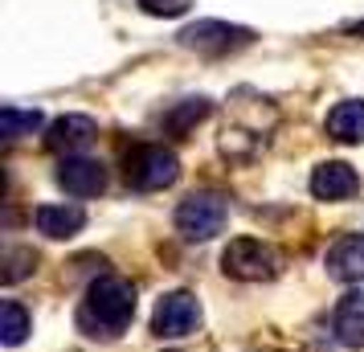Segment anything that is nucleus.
Returning <instances> with one entry per match:
<instances>
[{
    "instance_id": "obj_4",
    "label": "nucleus",
    "mask_w": 364,
    "mask_h": 352,
    "mask_svg": "<svg viewBox=\"0 0 364 352\" xmlns=\"http://www.w3.org/2000/svg\"><path fill=\"white\" fill-rule=\"evenodd\" d=\"M127 185L144 188V193H156V188L176 185L181 176V160L176 151H168L164 144H139V148L127 151Z\"/></svg>"
},
{
    "instance_id": "obj_11",
    "label": "nucleus",
    "mask_w": 364,
    "mask_h": 352,
    "mask_svg": "<svg viewBox=\"0 0 364 352\" xmlns=\"http://www.w3.org/2000/svg\"><path fill=\"white\" fill-rule=\"evenodd\" d=\"M331 332L344 348H364V287L348 291L340 307H336V319H331Z\"/></svg>"
},
{
    "instance_id": "obj_17",
    "label": "nucleus",
    "mask_w": 364,
    "mask_h": 352,
    "mask_svg": "<svg viewBox=\"0 0 364 352\" xmlns=\"http://www.w3.org/2000/svg\"><path fill=\"white\" fill-rule=\"evenodd\" d=\"M0 283L4 287H13L21 283V279H29L37 270V254L33 250H25V246H13V250H4V262H0Z\"/></svg>"
},
{
    "instance_id": "obj_12",
    "label": "nucleus",
    "mask_w": 364,
    "mask_h": 352,
    "mask_svg": "<svg viewBox=\"0 0 364 352\" xmlns=\"http://www.w3.org/2000/svg\"><path fill=\"white\" fill-rule=\"evenodd\" d=\"M37 221V234H46V238H74L78 230L86 225V213L78 209V205H41L33 213Z\"/></svg>"
},
{
    "instance_id": "obj_14",
    "label": "nucleus",
    "mask_w": 364,
    "mask_h": 352,
    "mask_svg": "<svg viewBox=\"0 0 364 352\" xmlns=\"http://www.w3.org/2000/svg\"><path fill=\"white\" fill-rule=\"evenodd\" d=\"M46 119H41V111L37 107H29V111H21L17 102H4V111H0V132H4V139H21V135H33L37 127H41Z\"/></svg>"
},
{
    "instance_id": "obj_3",
    "label": "nucleus",
    "mask_w": 364,
    "mask_h": 352,
    "mask_svg": "<svg viewBox=\"0 0 364 352\" xmlns=\"http://www.w3.org/2000/svg\"><path fill=\"white\" fill-rule=\"evenodd\" d=\"M225 218H230V201L221 193H188L181 205H176V230H181L188 242H209L225 230Z\"/></svg>"
},
{
    "instance_id": "obj_19",
    "label": "nucleus",
    "mask_w": 364,
    "mask_h": 352,
    "mask_svg": "<svg viewBox=\"0 0 364 352\" xmlns=\"http://www.w3.org/2000/svg\"><path fill=\"white\" fill-rule=\"evenodd\" d=\"M348 33H356V37H364V21H356V25H348Z\"/></svg>"
},
{
    "instance_id": "obj_16",
    "label": "nucleus",
    "mask_w": 364,
    "mask_h": 352,
    "mask_svg": "<svg viewBox=\"0 0 364 352\" xmlns=\"http://www.w3.org/2000/svg\"><path fill=\"white\" fill-rule=\"evenodd\" d=\"M205 115H209V99H184V102H176V107L164 115V127L172 135H184L193 123H200Z\"/></svg>"
},
{
    "instance_id": "obj_9",
    "label": "nucleus",
    "mask_w": 364,
    "mask_h": 352,
    "mask_svg": "<svg viewBox=\"0 0 364 352\" xmlns=\"http://www.w3.org/2000/svg\"><path fill=\"white\" fill-rule=\"evenodd\" d=\"M360 185V176H356V168L344 164V160H323V164H315L311 172V193L319 201H344L352 197Z\"/></svg>"
},
{
    "instance_id": "obj_7",
    "label": "nucleus",
    "mask_w": 364,
    "mask_h": 352,
    "mask_svg": "<svg viewBox=\"0 0 364 352\" xmlns=\"http://www.w3.org/2000/svg\"><path fill=\"white\" fill-rule=\"evenodd\" d=\"M58 185L66 188L70 197H99L107 188V172L99 160H86V156H66L58 164Z\"/></svg>"
},
{
    "instance_id": "obj_6",
    "label": "nucleus",
    "mask_w": 364,
    "mask_h": 352,
    "mask_svg": "<svg viewBox=\"0 0 364 352\" xmlns=\"http://www.w3.org/2000/svg\"><path fill=\"white\" fill-rule=\"evenodd\" d=\"M200 324V303L197 295L188 291H168L156 299V311H151V332L160 340H181V336H193Z\"/></svg>"
},
{
    "instance_id": "obj_1",
    "label": "nucleus",
    "mask_w": 364,
    "mask_h": 352,
    "mask_svg": "<svg viewBox=\"0 0 364 352\" xmlns=\"http://www.w3.org/2000/svg\"><path fill=\"white\" fill-rule=\"evenodd\" d=\"M135 319V287L119 274H102L86 287V299L78 307V328L95 340H115L127 332V324Z\"/></svg>"
},
{
    "instance_id": "obj_15",
    "label": "nucleus",
    "mask_w": 364,
    "mask_h": 352,
    "mask_svg": "<svg viewBox=\"0 0 364 352\" xmlns=\"http://www.w3.org/2000/svg\"><path fill=\"white\" fill-rule=\"evenodd\" d=\"M25 336H29V311L17 299H4V307H0V344L17 348Z\"/></svg>"
},
{
    "instance_id": "obj_18",
    "label": "nucleus",
    "mask_w": 364,
    "mask_h": 352,
    "mask_svg": "<svg viewBox=\"0 0 364 352\" xmlns=\"http://www.w3.org/2000/svg\"><path fill=\"white\" fill-rule=\"evenodd\" d=\"M188 4L193 0H139V9L151 17H181V13H188Z\"/></svg>"
},
{
    "instance_id": "obj_5",
    "label": "nucleus",
    "mask_w": 364,
    "mask_h": 352,
    "mask_svg": "<svg viewBox=\"0 0 364 352\" xmlns=\"http://www.w3.org/2000/svg\"><path fill=\"white\" fill-rule=\"evenodd\" d=\"M184 50H197L205 58H221L230 50H242L254 41V29H242V25H230V21H197V25H184L176 33Z\"/></svg>"
},
{
    "instance_id": "obj_2",
    "label": "nucleus",
    "mask_w": 364,
    "mask_h": 352,
    "mask_svg": "<svg viewBox=\"0 0 364 352\" xmlns=\"http://www.w3.org/2000/svg\"><path fill=\"white\" fill-rule=\"evenodd\" d=\"M279 267H282L279 250L262 238H233L221 250V270L237 283H266V279L279 274Z\"/></svg>"
},
{
    "instance_id": "obj_10",
    "label": "nucleus",
    "mask_w": 364,
    "mask_h": 352,
    "mask_svg": "<svg viewBox=\"0 0 364 352\" xmlns=\"http://www.w3.org/2000/svg\"><path fill=\"white\" fill-rule=\"evenodd\" d=\"M328 274L340 283H364V234H344L331 242Z\"/></svg>"
},
{
    "instance_id": "obj_13",
    "label": "nucleus",
    "mask_w": 364,
    "mask_h": 352,
    "mask_svg": "<svg viewBox=\"0 0 364 352\" xmlns=\"http://www.w3.org/2000/svg\"><path fill=\"white\" fill-rule=\"evenodd\" d=\"M328 135L340 144H364V99H344L331 107Z\"/></svg>"
},
{
    "instance_id": "obj_8",
    "label": "nucleus",
    "mask_w": 364,
    "mask_h": 352,
    "mask_svg": "<svg viewBox=\"0 0 364 352\" xmlns=\"http://www.w3.org/2000/svg\"><path fill=\"white\" fill-rule=\"evenodd\" d=\"M95 135H99V123H95L90 115H62V119H53L50 127H46V148L74 156V151H82Z\"/></svg>"
}]
</instances>
